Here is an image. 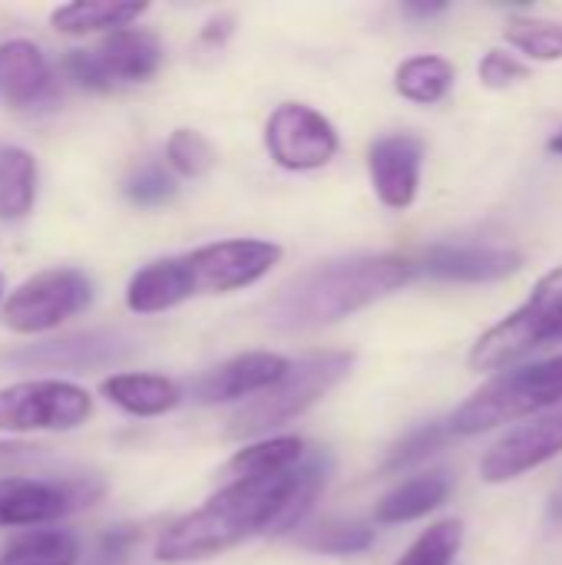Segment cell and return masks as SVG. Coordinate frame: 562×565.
Instances as JSON below:
<instances>
[{
  "label": "cell",
  "mask_w": 562,
  "mask_h": 565,
  "mask_svg": "<svg viewBox=\"0 0 562 565\" xmlns=\"http://www.w3.org/2000/svg\"><path fill=\"white\" fill-rule=\"evenodd\" d=\"M457 79V70L450 60L444 56H411L397 66L394 73V89L417 103V106H431V103H441L450 86Z\"/></svg>",
  "instance_id": "603a6c76"
},
{
  "label": "cell",
  "mask_w": 562,
  "mask_h": 565,
  "mask_svg": "<svg viewBox=\"0 0 562 565\" xmlns=\"http://www.w3.org/2000/svg\"><path fill=\"white\" fill-rule=\"evenodd\" d=\"M301 460H305V440H298V437H272V440H262V444H252V447L238 450L225 463L222 477L229 483H235V480H265V477H278V473L295 470Z\"/></svg>",
  "instance_id": "44dd1931"
},
{
  "label": "cell",
  "mask_w": 562,
  "mask_h": 565,
  "mask_svg": "<svg viewBox=\"0 0 562 565\" xmlns=\"http://www.w3.org/2000/svg\"><path fill=\"white\" fill-rule=\"evenodd\" d=\"M99 397L129 417H162L182 404V387L162 374H109L99 384Z\"/></svg>",
  "instance_id": "ac0fdd59"
},
{
  "label": "cell",
  "mask_w": 562,
  "mask_h": 565,
  "mask_svg": "<svg viewBox=\"0 0 562 565\" xmlns=\"http://www.w3.org/2000/svg\"><path fill=\"white\" fill-rule=\"evenodd\" d=\"M229 33H232V17H215V20H209V23H205V30H202V36H199V43L219 46Z\"/></svg>",
  "instance_id": "e575fe53"
},
{
  "label": "cell",
  "mask_w": 562,
  "mask_h": 565,
  "mask_svg": "<svg viewBox=\"0 0 562 565\" xmlns=\"http://www.w3.org/2000/svg\"><path fill=\"white\" fill-rule=\"evenodd\" d=\"M562 298V268L550 271L547 278H540V285L533 288V295L500 324H494L487 334L477 338V344L470 348V371H510V364H517L520 358H527L533 348L547 344V324L550 315Z\"/></svg>",
  "instance_id": "ba28073f"
},
{
  "label": "cell",
  "mask_w": 562,
  "mask_h": 565,
  "mask_svg": "<svg viewBox=\"0 0 562 565\" xmlns=\"http://www.w3.org/2000/svg\"><path fill=\"white\" fill-rule=\"evenodd\" d=\"M547 344H562V298L556 301L553 315H550V324H547Z\"/></svg>",
  "instance_id": "d590c367"
},
{
  "label": "cell",
  "mask_w": 562,
  "mask_h": 565,
  "mask_svg": "<svg viewBox=\"0 0 562 565\" xmlns=\"http://www.w3.org/2000/svg\"><path fill=\"white\" fill-rule=\"evenodd\" d=\"M96 298V285L79 268H46L20 281L3 308L0 321L3 328L17 334H46L60 328L63 321L83 315Z\"/></svg>",
  "instance_id": "5b68a950"
},
{
  "label": "cell",
  "mask_w": 562,
  "mask_h": 565,
  "mask_svg": "<svg viewBox=\"0 0 562 565\" xmlns=\"http://www.w3.org/2000/svg\"><path fill=\"white\" fill-rule=\"evenodd\" d=\"M556 407H562V354L550 361L510 367L494 381H487L474 397H467L454 411L450 434L477 437L503 424L533 420Z\"/></svg>",
  "instance_id": "3957f363"
},
{
  "label": "cell",
  "mask_w": 562,
  "mask_h": 565,
  "mask_svg": "<svg viewBox=\"0 0 562 565\" xmlns=\"http://www.w3.org/2000/svg\"><path fill=\"white\" fill-rule=\"evenodd\" d=\"M523 268V255L494 245H434L424 252V271L441 281L487 285L503 281Z\"/></svg>",
  "instance_id": "9a60e30c"
},
{
  "label": "cell",
  "mask_w": 562,
  "mask_h": 565,
  "mask_svg": "<svg viewBox=\"0 0 562 565\" xmlns=\"http://www.w3.org/2000/svg\"><path fill=\"white\" fill-rule=\"evenodd\" d=\"M36 202V159L23 146H0V218H26Z\"/></svg>",
  "instance_id": "7402d4cb"
},
{
  "label": "cell",
  "mask_w": 562,
  "mask_h": 565,
  "mask_svg": "<svg viewBox=\"0 0 562 565\" xmlns=\"http://www.w3.org/2000/svg\"><path fill=\"white\" fill-rule=\"evenodd\" d=\"M447 437H450V424H424V427H417L414 434H407V437L391 450V457L384 460V470L394 473V470H401V467H411V463H417V460H427L434 450L444 447Z\"/></svg>",
  "instance_id": "f546056e"
},
{
  "label": "cell",
  "mask_w": 562,
  "mask_h": 565,
  "mask_svg": "<svg viewBox=\"0 0 562 565\" xmlns=\"http://www.w3.org/2000/svg\"><path fill=\"white\" fill-rule=\"evenodd\" d=\"M36 454H40V447H33V444L0 440V460H3V463H20V460H30V457H36Z\"/></svg>",
  "instance_id": "836d02e7"
},
{
  "label": "cell",
  "mask_w": 562,
  "mask_h": 565,
  "mask_svg": "<svg viewBox=\"0 0 562 565\" xmlns=\"http://www.w3.org/2000/svg\"><path fill=\"white\" fill-rule=\"evenodd\" d=\"M480 83L490 86V89H510L517 83H523L530 76V66L523 60H517L513 53H503V50H490L484 60H480Z\"/></svg>",
  "instance_id": "4dcf8cb0"
},
{
  "label": "cell",
  "mask_w": 562,
  "mask_h": 565,
  "mask_svg": "<svg viewBox=\"0 0 562 565\" xmlns=\"http://www.w3.org/2000/svg\"><path fill=\"white\" fill-rule=\"evenodd\" d=\"M560 454L562 407H556V411H547V414L520 424L500 444H494L487 450V457L480 460V480L484 483H507V480H517V477L550 463Z\"/></svg>",
  "instance_id": "8fae6325"
},
{
  "label": "cell",
  "mask_w": 562,
  "mask_h": 565,
  "mask_svg": "<svg viewBox=\"0 0 562 565\" xmlns=\"http://www.w3.org/2000/svg\"><path fill=\"white\" fill-rule=\"evenodd\" d=\"M189 298H195V291H192L189 268H185L182 255L142 265L126 285V308L132 315H159Z\"/></svg>",
  "instance_id": "e0dca14e"
},
{
  "label": "cell",
  "mask_w": 562,
  "mask_h": 565,
  "mask_svg": "<svg viewBox=\"0 0 562 565\" xmlns=\"http://www.w3.org/2000/svg\"><path fill=\"white\" fill-rule=\"evenodd\" d=\"M149 7L146 3H113V0H83V3H63L50 13V23L56 33L66 36H86V33H116L132 26Z\"/></svg>",
  "instance_id": "ffe728a7"
},
{
  "label": "cell",
  "mask_w": 562,
  "mask_h": 565,
  "mask_svg": "<svg viewBox=\"0 0 562 565\" xmlns=\"http://www.w3.org/2000/svg\"><path fill=\"white\" fill-rule=\"evenodd\" d=\"M447 497H450V477L444 470L421 473V477L394 487L388 497H381V503L374 507V523L391 526V523L421 520V516L434 513L437 507H444Z\"/></svg>",
  "instance_id": "d6986e66"
},
{
  "label": "cell",
  "mask_w": 562,
  "mask_h": 565,
  "mask_svg": "<svg viewBox=\"0 0 562 565\" xmlns=\"http://www.w3.org/2000/svg\"><path fill=\"white\" fill-rule=\"evenodd\" d=\"M3 301H7V298H3V275H0V308H3Z\"/></svg>",
  "instance_id": "f35d334b"
},
{
  "label": "cell",
  "mask_w": 562,
  "mask_h": 565,
  "mask_svg": "<svg viewBox=\"0 0 562 565\" xmlns=\"http://www.w3.org/2000/svg\"><path fill=\"white\" fill-rule=\"evenodd\" d=\"M421 162H424V142L417 136L397 132V136H384L371 146V152H368L371 185L388 209L401 212L417 199Z\"/></svg>",
  "instance_id": "5bb4252c"
},
{
  "label": "cell",
  "mask_w": 562,
  "mask_h": 565,
  "mask_svg": "<svg viewBox=\"0 0 562 565\" xmlns=\"http://www.w3.org/2000/svg\"><path fill=\"white\" fill-rule=\"evenodd\" d=\"M60 86L50 60L33 40L13 36L0 43V99L10 109H43L56 103Z\"/></svg>",
  "instance_id": "7c38bea8"
},
{
  "label": "cell",
  "mask_w": 562,
  "mask_h": 565,
  "mask_svg": "<svg viewBox=\"0 0 562 565\" xmlns=\"http://www.w3.org/2000/svg\"><path fill=\"white\" fill-rule=\"evenodd\" d=\"M351 364H354V354L348 351H321V354L291 361L288 374L275 387L262 391L258 397H252L248 404L235 411L225 434L232 440H252V437H262L268 430L291 424L308 407H315L335 384H341L351 374Z\"/></svg>",
  "instance_id": "277c9868"
},
{
  "label": "cell",
  "mask_w": 562,
  "mask_h": 565,
  "mask_svg": "<svg viewBox=\"0 0 562 565\" xmlns=\"http://www.w3.org/2000/svg\"><path fill=\"white\" fill-rule=\"evenodd\" d=\"M288 367L291 361L282 354H268V351L238 354L219 364L215 371H209L205 377H199L192 384V397L199 404H232L242 397H258L262 391L275 387L288 374Z\"/></svg>",
  "instance_id": "4fadbf2b"
},
{
  "label": "cell",
  "mask_w": 562,
  "mask_h": 565,
  "mask_svg": "<svg viewBox=\"0 0 562 565\" xmlns=\"http://www.w3.org/2000/svg\"><path fill=\"white\" fill-rule=\"evenodd\" d=\"M166 159H169V166L179 175L199 179V175L212 172V166H215L219 156H215V146L202 132H195V129H176L169 136V142H166Z\"/></svg>",
  "instance_id": "83f0119b"
},
{
  "label": "cell",
  "mask_w": 562,
  "mask_h": 565,
  "mask_svg": "<svg viewBox=\"0 0 562 565\" xmlns=\"http://www.w3.org/2000/svg\"><path fill=\"white\" fill-rule=\"evenodd\" d=\"M182 258L195 295H229L265 278L282 262V248L258 238H229L202 245Z\"/></svg>",
  "instance_id": "9c48e42d"
},
{
  "label": "cell",
  "mask_w": 562,
  "mask_h": 565,
  "mask_svg": "<svg viewBox=\"0 0 562 565\" xmlns=\"http://www.w3.org/2000/svg\"><path fill=\"white\" fill-rule=\"evenodd\" d=\"M0 565H79V540L66 530H33L0 553Z\"/></svg>",
  "instance_id": "cb8c5ba5"
},
{
  "label": "cell",
  "mask_w": 562,
  "mask_h": 565,
  "mask_svg": "<svg viewBox=\"0 0 562 565\" xmlns=\"http://www.w3.org/2000/svg\"><path fill=\"white\" fill-rule=\"evenodd\" d=\"M417 265L397 255H351L325 262L285 285L265 308L275 331H311L335 324L411 285Z\"/></svg>",
  "instance_id": "7a4b0ae2"
},
{
  "label": "cell",
  "mask_w": 562,
  "mask_h": 565,
  "mask_svg": "<svg viewBox=\"0 0 562 565\" xmlns=\"http://www.w3.org/2000/svg\"><path fill=\"white\" fill-rule=\"evenodd\" d=\"M268 156L288 172H311L335 159L338 129L305 103H282L265 122Z\"/></svg>",
  "instance_id": "30bf717a"
},
{
  "label": "cell",
  "mask_w": 562,
  "mask_h": 565,
  "mask_svg": "<svg viewBox=\"0 0 562 565\" xmlns=\"http://www.w3.org/2000/svg\"><path fill=\"white\" fill-rule=\"evenodd\" d=\"M301 543L315 553H328V556H354L371 550L374 543V526L368 523H344V520H328L315 530H308L301 536Z\"/></svg>",
  "instance_id": "484cf974"
},
{
  "label": "cell",
  "mask_w": 562,
  "mask_h": 565,
  "mask_svg": "<svg viewBox=\"0 0 562 565\" xmlns=\"http://www.w3.org/2000/svg\"><path fill=\"white\" fill-rule=\"evenodd\" d=\"M503 40L530 60H540V63L562 60V23L556 20L517 17L507 23Z\"/></svg>",
  "instance_id": "d4e9b609"
},
{
  "label": "cell",
  "mask_w": 562,
  "mask_h": 565,
  "mask_svg": "<svg viewBox=\"0 0 562 565\" xmlns=\"http://www.w3.org/2000/svg\"><path fill=\"white\" fill-rule=\"evenodd\" d=\"M328 457H308L295 470L265 480H235L209 497L199 510L169 523L156 540V563L185 565L215 559L262 533H291L315 507Z\"/></svg>",
  "instance_id": "6da1fadb"
},
{
  "label": "cell",
  "mask_w": 562,
  "mask_h": 565,
  "mask_svg": "<svg viewBox=\"0 0 562 565\" xmlns=\"http://www.w3.org/2000/svg\"><path fill=\"white\" fill-rule=\"evenodd\" d=\"M464 546V523L441 520L417 536V543L401 556L397 565H450Z\"/></svg>",
  "instance_id": "4316f807"
},
{
  "label": "cell",
  "mask_w": 562,
  "mask_h": 565,
  "mask_svg": "<svg viewBox=\"0 0 562 565\" xmlns=\"http://www.w3.org/2000/svg\"><path fill=\"white\" fill-rule=\"evenodd\" d=\"M99 477H0V530L50 526L103 500Z\"/></svg>",
  "instance_id": "52a82bcc"
},
{
  "label": "cell",
  "mask_w": 562,
  "mask_h": 565,
  "mask_svg": "<svg viewBox=\"0 0 562 565\" xmlns=\"http://www.w3.org/2000/svg\"><path fill=\"white\" fill-rule=\"evenodd\" d=\"M93 53L99 60V70H103L109 89L136 86V83L152 79L159 73L162 60H166L159 36L149 33V30H136V26L109 33Z\"/></svg>",
  "instance_id": "2e32d148"
},
{
  "label": "cell",
  "mask_w": 562,
  "mask_h": 565,
  "mask_svg": "<svg viewBox=\"0 0 562 565\" xmlns=\"http://www.w3.org/2000/svg\"><path fill=\"white\" fill-rule=\"evenodd\" d=\"M132 540H136V533H132V530H113L109 536H103L99 553H96V563L113 565V563H119V559H126V553H129V543H132Z\"/></svg>",
  "instance_id": "d6a6232c"
},
{
  "label": "cell",
  "mask_w": 562,
  "mask_h": 565,
  "mask_svg": "<svg viewBox=\"0 0 562 565\" xmlns=\"http://www.w3.org/2000/svg\"><path fill=\"white\" fill-rule=\"evenodd\" d=\"M89 414L93 397L73 381L36 377L0 387V434H66L83 427Z\"/></svg>",
  "instance_id": "8992f818"
},
{
  "label": "cell",
  "mask_w": 562,
  "mask_h": 565,
  "mask_svg": "<svg viewBox=\"0 0 562 565\" xmlns=\"http://www.w3.org/2000/svg\"><path fill=\"white\" fill-rule=\"evenodd\" d=\"M123 192H126L129 202L152 209V205L169 202V199L179 192V185H176V179H172L162 166L149 162V166H139V169L123 182Z\"/></svg>",
  "instance_id": "f1b7e54d"
},
{
  "label": "cell",
  "mask_w": 562,
  "mask_h": 565,
  "mask_svg": "<svg viewBox=\"0 0 562 565\" xmlns=\"http://www.w3.org/2000/svg\"><path fill=\"white\" fill-rule=\"evenodd\" d=\"M63 76L79 86V89H89V93H109V83L99 70V60L93 50H70L60 63Z\"/></svg>",
  "instance_id": "1f68e13d"
},
{
  "label": "cell",
  "mask_w": 562,
  "mask_h": 565,
  "mask_svg": "<svg viewBox=\"0 0 562 565\" xmlns=\"http://www.w3.org/2000/svg\"><path fill=\"white\" fill-rule=\"evenodd\" d=\"M404 10L414 13V17H437V13L447 10V3H404Z\"/></svg>",
  "instance_id": "8d00e7d4"
},
{
  "label": "cell",
  "mask_w": 562,
  "mask_h": 565,
  "mask_svg": "<svg viewBox=\"0 0 562 565\" xmlns=\"http://www.w3.org/2000/svg\"><path fill=\"white\" fill-rule=\"evenodd\" d=\"M550 152L562 156V132H560V136H553V139H550Z\"/></svg>",
  "instance_id": "74e56055"
}]
</instances>
